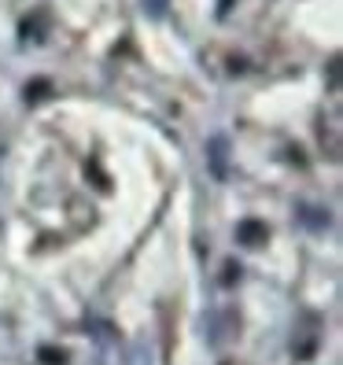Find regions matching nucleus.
I'll return each mask as SVG.
<instances>
[{"instance_id": "obj_1", "label": "nucleus", "mask_w": 343, "mask_h": 365, "mask_svg": "<svg viewBox=\"0 0 343 365\" xmlns=\"http://www.w3.org/2000/svg\"><path fill=\"white\" fill-rule=\"evenodd\" d=\"M225 163H229V144H225V137H214L210 140V170H214V178H225Z\"/></svg>"}, {"instance_id": "obj_2", "label": "nucleus", "mask_w": 343, "mask_h": 365, "mask_svg": "<svg viewBox=\"0 0 343 365\" xmlns=\"http://www.w3.org/2000/svg\"><path fill=\"white\" fill-rule=\"evenodd\" d=\"M144 4H148V11H152L155 19H159V15L166 11V0H144Z\"/></svg>"}]
</instances>
